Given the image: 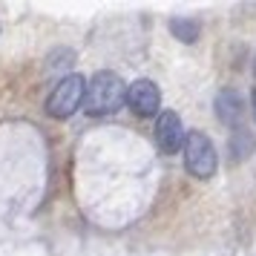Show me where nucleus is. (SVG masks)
<instances>
[{"label": "nucleus", "instance_id": "1", "mask_svg": "<svg viewBox=\"0 0 256 256\" xmlns=\"http://www.w3.org/2000/svg\"><path fill=\"white\" fill-rule=\"evenodd\" d=\"M127 104V86L124 81L112 75V72H98L90 86H86V98H84V110L92 118H106L118 112Z\"/></svg>", "mask_w": 256, "mask_h": 256}, {"label": "nucleus", "instance_id": "2", "mask_svg": "<svg viewBox=\"0 0 256 256\" xmlns=\"http://www.w3.org/2000/svg\"><path fill=\"white\" fill-rule=\"evenodd\" d=\"M216 164H219V156H216V147L213 141L204 136V132H187L184 138V167L190 176L196 178H210L216 173Z\"/></svg>", "mask_w": 256, "mask_h": 256}, {"label": "nucleus", "instance_id": "3", "mask_svg": "<svg viewBox=\"0 0 256 256\" xmlns=\"http://www.w3.org/2000/svg\"><path fill=\"white\" fill-rule=\"evenodd\" d=\"M84 98H86V81L81 75H66L49 95L46 112L52 118H70L75 116L78 106H84Z\"/></svg>", "mask_w": 256, "mask_h": 256}, {"label": "nucleus", "instance_id": "4", "mask_svg": "<svg viewBox=\"0 0 256 256\" xmlns=\"http://www.w3.org/2000/svg\"><path fill=\"white\" fill-rule=\"evenodd\" d=\"M184 127H182V118L176 116L173 110H164L158 112V121H156V147L164 152V156H173L184 147Z\"/></svg>", "mask_w": 256, "mask_h": 256}, {"label": "nucleus", "instance_id": "5", "mask_svg": "<svg viewBox=\"0 0 256 256\" xmlns=\"http://www.w3.org/2000/svg\"><path fill=\"white\" fill-rule=\"evenodd\" d=\"M127 104L130 110L141 118H150L158 112V106H162V92H158V86L147 78H141V81L130 84L127 86Z\"/></svg>", "mask_w": 256, "mask_h": 256}, {"label": "nucleus", "instance_id": "6", "mask_svg": "<svg viewBox=\"0 0 256 256\" xmlns=\"http://www.w3.org/2000/svg\"><path fill=\"white\" fill-rule=\"evenodd\" d=\"M216 116H219L222 124L239 130L244 121V98L236 90H222L219 98H216Z\"/></svg>", "mask_w": 256, "mask_h": 256}, {"label": "nucleus", "instance_id": "7", "mask_svg": "<svg viewBox=\"0 0 256 256\" xmlns=\"http://www.w3.org/2000/svg\"><path fill=\"white\" fill-rule=\"evenodd\" d=\"M254 147H256V141H254V136L248 132L244 127H239L236 130V136L230 138V150H233V158L239 162V158H244V156H250L254 152Z\"/></svg>", "mask_w": 256, "mask_h": 256}, {"label": "nucleus", "instance_id": "8", "mask_svg": "<svg viewBox=\"0 0 256 256\" xmlns=\"http://www.w3.org/2000/svg\"><path fill=\"white\" fill-rule=\"evenodd\" d=\"M170 32H173L178 40L193 44V40L198 38V24H196V20H187V18H184V20H182V18H173V20H170Z\"/></svg>", "mask_w": 256, "mask_h": 256}, {"label": "nucleus", "instance_id": "9", "mask_svg": "<svg viewBox=\"0 0 256 256\" xmlns=\"http://www.w3.org/2000/svg\"><path fill=\"white\" fill-rule=\"evenodd\" d=\"M250 104H254V118H256V92L250 95Z\"/></svg>", "mask_w": 256, "mask_h": 256}, {"label": "nucleus", "instance_id": "10", "mask_svg": "<svg viewBox=\"0 0 256 256\" xmlns=\"http://www.w3.org/2000/svg\"><path fill=\"white\" fill-rule=\"evenodd\" d=\"M254 75H256V60H254Z\"/></svg>", "mask_w": 256, "mask_h": 256}]
</instances>
